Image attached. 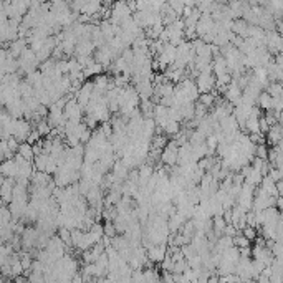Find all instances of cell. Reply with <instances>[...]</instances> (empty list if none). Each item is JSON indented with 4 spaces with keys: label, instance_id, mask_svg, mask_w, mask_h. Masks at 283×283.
<instances>
[{
    "label": "cell",
    "instance_id": "cell-19",
    "mask_svg": "<svg viewBox=\"0 0 283 283\" xmlns=\"http://www.w3.org/2000/svg\"><path fill=\"white\" fill-rule=\"evenodd\" d=\"M277 187H278V194H280V196L283 197V179L280 182H277Z\"/></svg>",
    "mask_w": 283,
    "mask_h": 283
},
{
    "label": "cell",
    "instance_id": "cell-4",
    "mask_svg": "<svg viewBox=\"0 0 283 283\" xmlns=\"http://www.w3.org/2000/svg\"><path fill=\"white\" fill-rule=\"evenodd\" d=\"M215 83H217V78L213 73H201L196 79V84L201 94L215 91Z\"/></svg>",
    "mask_w": 283,
    "mask_h": 283
},
{
    "label": "cell",
    "instance_id": "cell-6",
    "mask_svg": "<svg viewBox=\"0 0 283 283\" xmlns=\"http://www.w3.org/2000/svg\"><path fill=\"white\" fill-rule=\"evenodd\" d=\"M2 177H8V179H17L18 177V164L17 161L12 157V159H7V161L2 162Z\"/></svg>",
    "mask_w": 283,
    "mask_h": 283
},
{
    "label": "cell",
    "instance_id": "cell-17",
    "mask_svg": "<svg viewBox=\"0 0 283 283\" xmlns=\"http://www.w3.org/2000/svg\"><path fill=\"white\" fill-rule=\"evenodd\" d=\"M268 152H270V149L267 147V144H258L257 149H255V157L263 159V161H268Z\"/></svg>",
    "mask_w": 283,
    "mask_h": 283
},
{
    "label": "cell",
    "instance_id": "cell-10",
    "mask_svg": "<svg viewBox=\"0 0 283 283\" xmlns=\"http://www.w3.org/2000/svg\"><path fill=\"white\" fill-rule=\"evenodd\" d=\"M18 156H22L23 159H27V161L33 162L35 161V151H33V146L28 142H22L18 147Z\"/></svg>",
    "mask_w": 283,
    "mask_h": 283
},
{
    "label": "cell",
    "instance_id": "cell-5",
    "mask_svg": "<svg viewBox=\"0 0 283 283\" xmlns=\"http://www.w3.org/2000/svg\"><path fill=\"white\" fill-rule=\"evenodd\" d=\"M146 252H147V258L151 263H162L167 257V250H166V245H164V243H161V245H152Z\"/></svg>",
    "mask_w": 283,
    "mask_h": 283
},
{
    "label": "cell",
    "instance_id": "cell-16",
    "mask_svg": "<svg viewBox=\"0 0 283 283\" xmlns=\"http://www.w3.org/2000/svg\"><path fill=\"white\" fill-rule=\"evenodd\" d=\"M242 235H243V237H247L250 242H257V238H258V230H257V227L247 225V227L242 230Z\"/></svg>",
    "mask_w": 283,
    "mask_h": 283
},
{
    "label": "cell",
    "instance_id": "cell-18",
    "mask_svg": "<svg viewBox=\"0 0 283 283\" xmlns=\"http://www.w3.org/2000/svg\"><path fill=\"white\" fill-rule=\"evenodd\" d=\"M273 60H275V65H277V67L280 68V70H283V55H277V57L273 58Z\"/></svg>",
    "mask_w": 283,
    "mask_h": 283
},
{
    "label": "cell",
    "instance_id": "cell-1",
    "mask_svg": "<svg viewBox=\"0 0 283 283\" xmlns=\"http://www.w3.org/2000/svg\"><path fill=\"white\" fill-rule=\"evenodd\" d=\"M270 207H277V199L268 196V194L263 191V189H257L255 191V197H253V209L255 212H263Z\"/></svg>",
    "mask_w": 283,
    "mask_h": 283
},
{
    "label": "cell",
    "instance_id": "cell-13",
    "mask_svg": "<svg viewBox=\"0 0 283 283\" xmlns=\"http://www.w3.org/2000/svg\"><path fill=\"white\" fill-rule=\"evenodd\" d=\"M215 99H217V89H215V91H212V93L201 94V98H199V103L204 104V106L209 109L211 106H213V104H215Z\"/></svg>",
    "mask_w": 283,
    "mask_h": 283
},
{
    "label": "cell",
    "instance_id": "cell-14",
    "mask_svg": "<svg viewBox=\"0 0 283 283\" xmlns=\"http://www.w3.org/2000/svg\"><path fill=\"white\" fill-rule=\"evenodd\" d=\"M265 91L270 94L272 98H280L283 94V86L278 81H272L270 84H268V88L265 89Z\"/></svg>",
    "mask_w": 283,
    "mask_h": 283
},
{
    "label": "cell",
    "instance_id": "cell-11",
    "mask_svg": "<svg viewBox=\"0 0 283 283\" xmlns=\"http://www.w3.org/2000/svg\"><path fill=\"white\" fill-rule=\"evenodd\" d=\"M258 106H260L265 113L272 111V109H273V98L267 91H263L260 94V98H258Z\"/></svg>",
    "mask_w": 283,
    "mask_h": 283
},
{
    "label": "cell",
    "instance_id": "cell-15",
    "mask_svg": "<svg viewBox=\"0 0 283 283\" xmlns=\"http://www.w3.org/2000/svg\"><path fill=\"white\" fill-rule=\"evenodd\" d=\"M233 245L237 248H252V242L248 240L247 237H243L242 233H238V235L233 238Z\"/></svg>",
    "mask_w": 283,
    "mask_h": 283
},
{
    "label": "cell",
    "instance_id": "cell-9",
    "mask_svg": "<svg viewBox=\"0 0 283 283\" xmlns=\"http://www.w3.org/2000/svg\"><path fill=\"white\" fill-rule=\"evenodd\" d=\"M260 187L268 194V196H272V197H275V199H277L278 196H280V194H278L277 182L273 181V179H272L270 176H265V177H263V181H262V184H260Z\"/></svg>",
    "mask_w": 283,
    "mask_h": 283
},
{
    "label": "cell",
    "instance_id": "cell-12",
    "mask_svg": "<svg viewBox=\"0 0 283 283\" xmlns=\"http://www.w3.org/2000/svg\"><path fill=\"white\" fill-rule=\"evenodd\" d=\"M47 164H48V154H40L35 157L33 166L37 172H47Z\"/></svg>",
    "mask_w": 283,
    "mask_h": 283
},
{
    "label": "cell",
    "instance_id": "cell-3",
    "mask_svg": "<svg viewBox=\"0 0 283 283\" xmlns=\"http://www.w3.org/2000/svg\"><path fill=\"white\" fill-rule=\"evenodd\" d=\"M179 144L174 141H169V144L164 147V151L161 154V162L164 164L166 167H174L177 166V161H179Z\"/></svg>",
    "mask_w": 283,
    "mask_h": 283
},
{
    "label": "cell",
    "instance_id": "cell-7",
    "mask_svg": "<svg viewBox=\"0 0 283 283\" xmlns=\"http://www.w3.org/2000/svg\"><path fill=\"white\" fill-rule=\"evenodd\" d=\"M282 141H283V126L278 123L277 126L270 128V131L267 133V142L272 144L273 147H277Z\"/></svg>",
    "mask_w": 283,
    "mask_h": 283
},
{
    "label": "cell",
    "instance_id": "cell-8",
    "mask_svg": "<svg viewBox=\"0 0 283 283\" xmlns=\"http://www.w3.org/2000/svg\"><path fill=\"white\" fill-rule=\"evenodd\" d=\"M212 67H213V74H215V78L228 73V63H227V60L222 57V55H218V57L213 58Z\"/></svg>",
    "mask_w": 283,
    "mask_h": 283
},
{
    "label": "cell",
    "instance_id": "cell-2",
    "mask_svg": "<svg viewBox=\"0 0 283 283\" xmlns=\"http://www.w3.org/2000/svg\"><path fill=\"white\" fill-rule=\"evenodd\" d=\"M32 124L27 119H13L12 126V138L17 139L18 142H27L30 134H32Z\"/></svg>",
    "mask_w": 283,
    "mask_h": 283
}]
</instances>
